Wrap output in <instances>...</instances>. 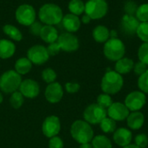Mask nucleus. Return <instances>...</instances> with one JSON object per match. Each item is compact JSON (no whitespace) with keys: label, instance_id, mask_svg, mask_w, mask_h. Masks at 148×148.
Here are the masks:
<instances>
[{"label":"nucleus","instance_id":"obj_1","mask_svg":"<svg viewBox=\"0 0 148 148\" xmlns=\"http://www.w3.org/2000/svg\"><path fill=\"white\" fill-rule=\"evenodd\" d=\"M124 79L115 70H108L101 82V88L103 93L109 95L118 94L123 88Z\"/></svg>","mask_w":148,"mask_h":148},{"label":"nucleus","instance_id":"obj_2","mask_svg":"<svg viewBox=\"0 0 148 148\" xmlns=\"http://www.w3.org/2000/svg\"><path fill=\"white\" fill-rule=\"evenodd\" d=\"M70 134L80 145L90 143L94 138V130L91 125L84 120H77L71 125Z\"/></svg>","mask_w":148,"mask_h":148},{"label":"nucleus","instance_id":"obj_3","mask_svg":"<svg viewBox=\"0 0 148 148\" xmlns=\"http://www.w3.org/2000/svg\"><path fill=\"white\" fill-rule=\"evenodd\" d=\"M39 19L45 25H56L62 23L63 13L62 9L55 3L43 4L38 12Z\"/></svg>","mask_w":148,"mask_h":148},{"label":"nucleus","instance_id":"obj_4","mask_svg":"<svg viewBox=\"0 0 148 148\" xmlns=\"http://www.w3.org/2000/svg\"><path fill=\"white\" fill-rule=\"evenodd\" d=\"M103 53L108 60L117 62L118 60L124 57L126 53V46L124 42L118 37L109 38L104 43Z\"/></svg>","mask_w":148,"mask_h":148},{"label":"nucleus","instance_id":"obj_5","mask_svg":"<svg viewBox=\"0 0 148 148\" xmlns=\"http://www.w3.org/2000/svg\"><path fill=\"white\" fill-rule=\"evenodd\" d=\"M21 75L15 70H8L0 76V90L5 94H12L19 89L22 82Z\"/></svg>","mask_w":148,"mask_h":148},{"label":"nucleus","instance_id":"obj_6","mask_svg":"<svg viewBox=\"0 0 148 148\" xmlns=\"http://www.w3.org/2000/svg\"><path fill=\"white\" fill-rule=\"evenodd\" d=\"M108 11V4L106 0H88L85 3L84 13L92 20L104 17Z\"/></svg>","mask_w":148,"mask_h":148},{"label":"nucleus","instance_id":"obj_7","mask_svg":"<svg viewBox=\"0 0 148 148\" xmlns=\"http://www.w3.org/2000/svg\"><path fill=\"white\" fill-rule=\"evenodd\" d=\"M108 116L107 109L99 106L97 103H93L88 105L84 112L83 118L84 121L90 125H97L101 122V121Z\"/></svg>","mask_w":148,"mask_h":148},{"label":"nucleus","instance_id":"obj_8","mask_svg":"<svg viewBox=\"0 0 148 148\" xmlns=\"http://www.w3.org/2000/svg\"><path fill=\"white\" fill-rule=\"evenodd\" d=\"M147 103V96L146 94L140 90H135L129 93L126 98L124 104L128 108L130 112L140 111L144 108Z\"/></svg>","mask_w":148,"mask_h":148},{"label":"nucleus","instance_id":"obj_9","mask_svg":"<svg viewBox=\"0 0 148 148\" xmlns=\"http://www.w3.org/2000/svg\"><path fill=\"white\" fill-rule=\"evenodd\" d=\"M36 10L30 4H22L16 10V21L24 26H30L36 21Z\"/></svg>","mask_w":148,"mask_h":148},{"label":"nucleus","instance_id":"obj_10","mask_svg":"<svg viewBox=\"0 0 148 148\" xmlns=\"http://www.w3.org/2000/svg\"><path fill=\"white\" fill-rule=\"evenodd\" d=\"M27 58L32 64L42 65L49 60V55L46 47L42 45H34L27 51Z\"/></svg>","mask_w":148,"mask_h":148},{"label":"nucleus","instance_id":"obj_11","mask_svg":"<svg viewBox=\"0 0 148 148\" xmlns=\"http://www.w3.org/2000/svg\"><path fill=\"white\" fill-rule=\"evenodd\" d=\"M42 131L47 138L50 139L54 136H57L61 131L60 119L56 115L48 116L42 122Z\"/></svg>","mask_w":148,"mask_h":148},{"label":"nucleus","instance_id":"obj_12","mask_svg":"<svg viewBox=\"0 0 148 148\" xmlns=\"http://www.w3.org/2000/svg\"><path fill=\"white\" fill-rule=\"evenodd\" d=\"M61 49L66 52H74L79 48V40L73 33H62L57 39Z\"/></svg>","mask_w":148,"mask_h":148},{"label":"nucleus","instance_id":"obj_13","mask_svg":"<svg viewBox=\"0 0 148 148\" xmlns=\"http://www.w3.org/2000/svg\"><path fill=\"white\" fill-rule=\"evenodd\" d=\"M107 113L108 116L114 121H123L127 120V116L130 114V111L124 103L116 101L113 102V104L107 109Z\"/></svg>","mask_w":148,"mask_h":148},{"label":"nucleus","instance_id":"obj_14","mask_svg":"<svg viewBox=\"0 0 148 148\" xmlns=\"http://www.w3.org/2000/svg\"><path fill=\"white\" fill-rule=\"evenodd\" d=\"M18 90L23 95V97L33 99L39 95L40 86L37 82L32 79H25L22 81Z\"/></svg>","mask_w":148,"mask_h":148},{"label":"nucleus","instance_id":"obj_15","mask_svg":"<svg viewBox=\"0 0 148 148\" xmlns=\"http://www.w3.org/2000/svg\"><path fill=\"white\" fill-rule=\"evenodd\" d=\"M44 95L49 102L52 104L57 103L61 101L63 97V88L59 82H52L47 86Z\"/></svg>","mask_w":148,"mask_h":148},{"label":"nucleus","instance_id":"obj_16","mask_svg":"<svg viewBox=\"0 0 148 148\" xmlns=\"http://www.w3.org/2000/svg\"><path fill=\"white\" fill-rule=\"evenodd\" d=\"M140 23V22L136 18L135 16L124 14L121 21V28L124 34L132 36L136 35Z\"/></svg>","mask_w":148,"mask_h":148},{"label":"nucleus","instance_id":"obj_17","mask_svg":"<svg viewBox=\"0 0 148 148\" xmlns=\"http://www.w3.org/2000/svg\"><path fill=\"white\" fill-rule=\"evenodd\" d=\"M113 140L117 146L121 147H124L131 144L133 140V134L129 128L127 127L117 128L113 133Z\"/></svg>","mask_w":148,"mask_h":148},{"label":"nucleus","instance_id":"obj_18","mask_svg":"<svg viewBox=\"0 0 148 148\" xmlns=\"http://www.w3.org/2000/svg\"><path fill=\"white\" fill-rule=\"evenodd\" d=\"M62 23L63 28L67 30V32L74 33L80 29L82 22L78 16H75L72 13H69L63 16Z\"/></svg>","mask_w":148,"mask_h":148},{"label":"nucleus","instance_id":"obj_19","mask_svg":"<svg viewBox=\"0 0 148 148\" xmlns=\"http://www.w3.org/2000/svg\"><path fill=\"white\" fill-rule=\"evenodd\" d=\"M126 121H127V125L129 129L139 130L143 127L145 123V116L140 111L130 112Z\"/></svg>","mask_w":148,"mask_h":148},{"label":"nucleus","instance_id":"obj_20","mask_svg":"<svg viewBox=\"0 0 148 148\" xmlns=\"http://www.w3.org/2000/svg\"><path fill=\"white\" fill-rule=\"evenodd\" d=\"M39 36L47 43H52L57 41L58 39V32L56 27L53 25H43Z\"/></svg>","mask_w":148,"mask_h":148},{"label":"nucleus","instance_id":"obj_21","mask_svg":"<svg viewBox=\"0 0 148 148\" xmlns=\"http://www.w3.org/2000/svg\"><path fill=\"white\" fill-rule=\"evenodd\" d=\"M134 60L128 57H122L121 59L115 62L114 70L122 75L130 73L134 69Z\"/></svg>","mask_w":148,"mask_h":148},{"label":"nucleus","instance_id":"obj_22","mask_svg":"<svg viewBox=\"0 0 148 148\" xmlns=\"http://www.w3.org/2000/svg\"><path fill=\"white\" fill-rule=\"evenodd\" d=\"M16 52V45L13 42L7 39L0 40V58H10Z\"/></svg>","mask_w":148,"mask_h":148},{"label":"nucleus","instance_id":"obj_23","mask_svg":"<svg viewBox=\"0 0 148 148\" xmlns=\"http://www.w3.org/2000/svg\"><path fill=\"white\" fill-rule=\"evenodd\" d=\"M93 37L99 43H105L110 38V30L104 25H98L93 29Z\"/></svg>","mask_w":148,"mask_h":148},{"label":"nucleus","instance_id":"obj_24","mask_svg":"<svg viewBox=\"0 0 148 148\" xmlns=\"http://www.w3.org/2000/svg\"><path fill=\"white\" fill-rule=\"evenodd\" d=\"M32 69V62L27 57L19 58L15 63V71L20 75L28 74Z\"/></svg>","mask_w":148,"mask_h":148},{"label":"nucleus","instance_id":"obj_25","mask_svg":"<svg viewBox=\"0 0 148 148\" xmlns=\"http://www.w3.org/2000/svg\"><path fill=\"white\" fill-rule=\"evenodd\" d=\"M91 145L93 148H112L113 144L109 138L106 135L100 134L94 136L93 140H91Z\"/></svg>","mask_w":148,"mask_h":148},{"label":"nucleus","instance_id":"obj_26","mask_svg":"<svg viewBox=\"0 0 148 148\" xmlns=\"http://www.w3.org/2000/svg\"><path fill=\"white\" fill-rule=\"evenodd\" d=\"M3 30L4 32L5 35H7L10 39L19 42L22 40L23 38V35L21 33V31L15 26L11 25V24H6L3 27Z\"/></svg>","mask_w":148,"mask_h":148},{"label":"nucleus","instance_id":"obj_27","mask_svg":"<svg viewBox=\"0 0 148 148\" xmlns=\"http://www.w3.org/2000/svg\"><path fill=\"white\" fill-rule=\"evenodd\" d=\"M69 10L70 13L79 16L85 11V3L82 0H71L69 3Z\"/></svg>","mask_w":148,"mask_h":148},{"label":"nucleus","instance_id":"obj_28","mask_svg":"<svg viewBox=\"0 0 148 148\" xmlns=\"http://www.w3.org/2000/svg\"><path fill=\"white\" fill-rule=\"evenodd\" d=\"M100 127L104 134H113L117 129L116 121L107 116L100 123Z\"/></svg>","mask_w":148,"mask_h":148},{"label":"nucleus","instance_id":"obj_29","mask_svg":"<svg viewBox=\"0 0 148 148\" xmlns=\"http://www.w3.org/2000/svg\"><path fill=\"white\" fill-rule=\"evenodd\" d=\"M23 102H24V97L20 93L19 90L15 91L14 93L11 94L10 98V103L13 108H15V109L20 108L23 106Z\"/></svg>","mask_w":148,"mask_h":148},{"label":"nucleus","instance_id":"obj_30","mask_svg":"<svg viewBox=\"0 0 148 148\" xmlns=\"http://www.w3.org/2000/svg\"><path fill=\"white\" fill-rule=\"evenodd\" d=\"M135 16L140 23L148 22V3H142L138 6Z\"/></svg>","mask_w":148,"mask_h":148},{"label":"nucleus","instance_id":"obj_31","mask_svg":"<svg viewBox=\"0 0 148 148\" xmlns=\"http://www.w3.org/2000/svg\"><path fill=\"white\" fill-rule=\"evenodd\" d=\"M113 100H112V97L111 95H108V94H101L98 95L97 97V104L101 107H102L103 108L105 109H108L112 104H113Z\"/></svg>","mask_w":148,"mask_h":148},{"label":"nucleus","instance_id":"obj_32","mask_svg":"<svg viewBox=\"0 0 148 148\" xmlns=\"http://www.w3.org/2000/svg\"><path fill=\"white\" fill-rule=\"evenodd\" d=\"M136 35L143 42H148V22L140 23Z\"/></svg>","mask_w":148,"mask_h":148},{"label":"nucleus","instance_id":"obj_33","mask_svg":"<svg viewBox=\"0 0 148 148\" xmlns=\"http://www.w3.org/2000/svg\"><path fill=\"white\" fill-rule=\"evenodd\" d=\"M56 76L57 75H56V71L54 69H50V68L45 69L42 72V78L48 84H50L52 82H56Z\"/></svg>","mask_w":148,"mask_h":148},{"label":"nucleus","instance_id":"obj_34","mask_svg":"<svg viewBox=\"0 0 148 148\" xmlns=\"http://www.w3.org/2000/svg\"><path fill=\"white\" fill-rule=\"evenodd\" d=\"M139 61L148 66V42H143L138 49Z\"/></svg>","mask_w":148,"mask_h":148},{"label":"nucleus","instance_id":"obj_35","mask_svg":"<svg viewBox=\"0 0 148 148\" xmlns=\"http://www.w3.org/2000/svg\"><path fill=\"white\" fill-rule=\"evenodd\" d=\"M138 87L140 91L145 94H148V69L144 74L139 76Z\"/></svg>","mask_w":148,"mask_h":148},{"label":"nucleus","instance_id":"obj_36","mask_svg":"<svg viewBox=\"0 0 148 148\" xmlns=\"http://www.w3.org/2000/svg\"><path fill=\"white\" fill-rule=\"evenodd\" d=\"M138 4L133 1V0H128L126 2L125 5H124V11L125 14L127 15H131V16H135L137 9H138Z\"/></svg>","mask_w":148,"mask_h":148},{"label":"nucleus","instance_id":"obj_37","mask_svg":"<svg viewBox=\"0 0 148 148\" xmlns=\"http://www.w3.org/2000/svg\"><path fill=\"white\" fill-rule=\"evenodd\" d=\"M134 144L140 148H147L148 146V136L146 134H139L134 138Z\"/></svg>","mask_w":148,"mask_h":148},{"label":"nucleus","instance_id":"obj_38","mask_svg":"<svg viewBox=\"0 0 148 148\" xmlns=\"http://www.w3.org/2000/svg\"><path fill=\"white\" fill-rule=\"evenodd\" d=\"M63 140L59 136H54L49 139V148H63Z\"/></svg>","mask_w":148,"mask_h":148},{"label":"nucleus","instance_id":"obj_39","mask_svg":"<svg viewBox=\"0 0 148 148\" xmlns=\"http://www.w3.org/2000/svg\"><path fill=\"white\" fill-rule=\"evenodd\" d=\"M147 69V65L143 63L142 62H138L136 63H134V72L136 75L140 76L142 74H144Z\"/></svg>","mask_w":148,"mask_h":148},{"label":"nucleus","instance_id":"obj_40","mask_svg":"<svg viewBox=\"0 0 148 148\" xmlns=\"http://www.w3.org/2000/svg\"><path fill=\"white\" fill-rule=\"evenodd\" d=\"M47 50H48V53L49 55V56H56L62 49H61V47L59 45V43L56 42H52V43H49V46L47 47Z\"/></svg>","mask_w":148,"mask_h":148},{"label":"nucleus","instance_id":"obj_41","mask_svg":"<svg viewBox=\"0 0 148 148\" xmlns=\"http://www.w3.org/2000/svg\"><path fill=\"white\" fill-rule=\"evenodd\" d=\"M80 84L76 82H67L65 84V89L69 94H75L80 90Z\"/></svg>","mask_w":148,"mask_h":148},{"label":"nucleus","instance_id":"obj_42","mask_svg":"<svg viewBox=\"0 0 148 148\" xmlns=\"http://www.w3.org/2000/svg\"><path fill=\"white\" fill-rule=\"evenodd\" d=\"M43 25H42V23L40 22H36L35 21L30 26H29V31L33 36H39L41 29L42 28Z\"/></svg>","mask_w":148,"mask_h":148},{"label":"nucleus","instance_id":"obj_43","mask_svg":"<svg viewBox=\"0 0 148 148\" xmlns=\"http://www.w3.org/2000/svg\"><path fill=\"white\" fill-rule=\"evenodd\" d=\"M91 20H92V19L90 18V16H88L87 14H84V15L82 16L81 22H82V23H85V24H87V23H89Z\"/></svg>","mask_w":148,"mask_h":148},{"label":"nucleus","instance_id":"obj_44","mask_svg":"<svg viewBox=\"0 0 148 148\" xmlns=\"http://www.w3.org/2000/svg\"><path fill=\"white\" fill-rule=\"evenodd\" d=\"M79 148H93L91 143H84V144H81Z\"/></svg>","mask_w":148,"mask_h":148},{"label":"nucleus","instance_id":"obj_45","mask_svg":"<svg viewBox=\"0 0 148 148\" xmlns=\"http://www.w3.org/2000/svg\"><path fill=\"white\" fill-rule=\"evenodd\" d=\"M117 31L116 30H110V38H116L117 37Z\"/></svg>","mask_w":148,"mask_h":148},{"label":"nucleus","instance_id":"obj_46","mask_svg":"<svg viewBox=\"0 0 148 148\" xmlns=\"http://www.w3.org/2000/svg\"><path fill=\"white\" fill-rule=\"evenodd\" d=\"M122 148H140L139 147H137L135 144H129V145H127V146H126V147H124Z\"/></svg>","mask_w":148,"mask_h":148},{"label":"nucleus","instance_id":"obj_47","mask_svg":"<svg viewBox=\"0 0 148 148\" xmlns=\"http://www.w3.org/2000/svg\"><path fill=\"white\" fill-rule=\"evenodd\" d=\"M3 97L2 93H0V103H2V102H3Z\"/></svg>","mask_w":148,"mask_h":148}]
</instances>
